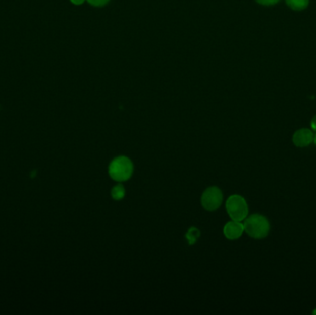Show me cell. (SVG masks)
Wrapping results in <instances>:
<instances>
[{"label": "cell", "instance_id": "obj_8", "mask_svg": "<svg viewBox=\"0 0 316 315\" xmlns=\"http://www.w3.org/2000/svg\"><path fill=\"white\" fill-rule=\"evenodd\" d=\"M111 196H112V198L114 199V200H117V201L124 198V196H125V189L123 187V185L117 184L116 186L112 188Z\"/></svg>", "mask_w": 316, "mask_h": 315}, {"label": "cell", "instance_id": "obj_5", "mask_svg": "<svg viewBox=\"0 0 316 315\" xmlns=\"http://www.w3.org/2000/svg\"><path fill=\"white\" fill-rule=\"evenodd\" d=\"M314 134L309 128H300L297 130L293 135L292 141L297 147L304 148L308 147L313 142Z\"/></svg>", "mask_w": 316, "mask_h": 315}, {"label": "cell", "instance_id": "obj_4", "mask_svg": "<svg viewBox=\"0 0 316 315\" xmlns=\"http://www.w3.org/2000/svg\"><path fill=\"white\" fill-rule=\"evenodd\" d=\"M223 202V194L218 187L207 188L202 193L201 203L202 207L207 211L217 210Z\"/></svg>", "mask_w": 316, "mask_h": 315}, {"label": "cell", "instance_id": "obj_2", "mask_svg": "<svg viewBox=\"0 0 316 315\" xmlns=\"http://www.w3.org/2000/svg\"><path fill=\"white\" fill-rule=\"evenodd\" d=\"M133 172V162L126 156H118L113 159L109 167V173L114 181H126L132 177Z\"/></svg>", "mask_w": 316, "mask_h": 315}, {"label": "cell", "instance_id": "obj_6", "mask_svg": "<svg viewBox=\"0 0 316 315\" xmlns=\"http://www.w3.org/2000/svg\"><path fill=\"white\" fill-rule=\"evenodd\" d=\"M243 232H244L243 224L242 222L235 221V220L228 222L223 228L225 237L231 240L241 238Z\"/></svg>", "mask_w": 316, "mask_h": 315}, {"label": "cell", "instance_id": "obj_12", "mask_svg": "<svg viewBox=\"0 0 316 315\" xmlns=\"http://www.w3.org/2000/svg\"><path fill=\"white\" fill-rule=\"evenodd\" d=\"M310 127H311L312 130L316 131V116H314L313 118L311 119V121H310Z\"/></svg>", "mask_w": 316, "mask_h": 315}, {"label": "cell", "instance_id": "obj_11", "mask_svg": "<svg viewBox=\"0 0 316 315\" xmlns=\"http://www.w3.org/2000/svg\"><path fill=\"white\" fill-rule=\"evenodd\" d=\"M259 4L261 5H265V6H271V5H275L278 1L280 0H256Z\"/></svg>", "mask_w": 316, "mask_h": 315}, {"label": "cell", "instance_id": "obj_10", "mask_svg": "<svg viewBox=\"0 0 316 315\" xmlns=\"http://www.w3.org/2000/svg\"><path fill=\"white\" fill-rule=\"evenodd\" d=\"M87 1L92 6L102 7L108 4L110 0H87Z\"/></svg>", "mask_w": 316, "mask_h": 315}, {"label": "cell", "instance_id": "obj_9", "mask_svg": "<svg viewBox=\"0 0 316 315\" xmlns=\"http://www.w3.org/2000/svg\"><path fill=\"white\" fill-rule=\"evenodd\" d=\"M199 237H200V231H199V229H197L195 228H190V230L188 231V233L186 235V238L188 239L189 244H190V245L194 244Z\"/></svg>", "mask_w": 316, "mask_h": 315}, {"label": "cell", "instance_id": "obj_3", "mask_svg": "<svg viewBox=\"0 0 316 315\" xmlns=\"http://www.w3.org/2000/svg\"><path fill=\"white\" fill-rule=\"evenodd\" d=\"M226 209L230 218L235 221H244L249 213L246 200L239 194L230 195L226 202Z\"/></svg>", "mask_w": 316, "mask_h": 315}, {"label": "cell", "instance_id": "obj_13", "mask_svg": "<svg viewBox=\"0 0 316 315\" xmlns=\"http://www.w3.org/2000/svg\"><path fill=\"white\" fill-rule=\"evenodd\" d=\"M70 1H71L73 4H75V5H81V4H82V3H83L84 1H86V0H70Z\"/></svg>", "mask_w": 316, "mask_h": 315}, {"label": "cell", "instance_id": "obj_14", "mask_svg": "<svg viewBox=\"0 0 316 315\" xmlns=\"http://www.w3.org/2000/svg\"><path fill=\"white\" fill-rule=\"evenodd\" d=\"M313 142H314V144L316 145V134L314 135V139H313Z\"/></svg>", "mask_w": 316, "mask_h": 315}, {"label": "cell", "instance_id": "obj_7", "mask_svg": "<svg viewBox=\"0 0 316 315\" xmlns=\"http://www.w3.org/2000/svg\"><path fill=\"white\" fill-rule=\"evenodd\" d=\"M286 2L294 11H302L309 5V0H286Z\"/></svg>", "mask_w": 316, "mask_h": 315}, {"label": "cell", "instance_id": "obj_1", "mask_svg": "<svg viewBox=\"0 0 316 315\" xmlns=\"http://www.w3.org/2000/svg\"><path fill=\"white\" fill-rule=\"evenodd\" d=\"M244 231L251 238L265 239L270 232V223L265 216L253 214L244 219Z\"/></svg>", "mask_w": 316, "mask_h": 315}]
</instances>
